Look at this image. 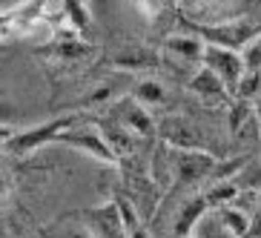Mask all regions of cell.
<instances>
[{"label":"cell","mask_w":261,"mask_h":238,"mask_svg":"<svg viewBox=\"0 0 261 238\" xmlns=\"http://www.w3.org/2000/svg\"><path fill=\"white\" fill-rule=\"evenodd\" d=\"M190 29L198 35L204 43H215V46H227V49H241L255 40L261 35L255 23H215V26H207V23H190Z\"/></svg>","instance_id":"7a4b0ae2"},{"label":"cell","mask_w":261,"mask_h":238,"mask_svg":"<svg viewBox=\"0 0 261 238\" xmlns=\"http://www.w3.org/2000/svg\"><path fill=\"white\" fill-rule=\"evenodd\" d=\"M190 92L198 95L201 100H207V103H218V100L230 98V89L224 86V81L218 75H215L213 69H207V66H201L195 75L190 77Z\"/></svg>","instance_id":"9c48e42d"},{"label":"cell","mask_w":261,"mask_h":238,"mask_svg":"<svg viewBox=\"0 0 261 238\" xmlns=\"http://www.w3.org/2000/svg\"><path fill=\"white\" fill-rule=\"evenodd\" d=\"M213 3H224V6H230V3H236V0H213Z\"/></svg>","instance_id":"ffe728a7"},{"label":"cell","mask_w":261,"mask_h":238,"mask_svg":"<svg viewBox=\"0 0 261 238\" xmlns=\"http://www.w3.org/2000/svg\"><path fill=\"white\" fill-rule=\"evenodd\" d=\"M204 66L213 69L215 75L224 81V86L230 89V95L236 98L238 92V84L247 72V63H244V55L238 49H227V46H215V43H207V52H204Z\"/></svg>","instance_id":"3957f363"},{"label":"cell","mask_w":261,"mask_h":238,"mask_svg":"<svg viewBox=\"0 0 261 238\" xmlns=\"http://www.w3.org/2000/svg\"><path fill=\"white\" fill-rule=\"evenodd\" d=\"M77 121H81V115H77V112H69V115L52 118V121H46V123H38V126H29V129H20V132H12L6 126V129H3V149H6L9 155H17V158L32 155V152H38L40 146L55 144V141L61 138L69 126H75Z\"/></svg>","instance_id":"6da1fadb"},{"label":"cell","mask_w":261,"mask_h":238,"mask_svg":"<svg viewBox=\"0 0 261 238\" xmlns=\"http://www.w3.org/2000/svg\"><path fill=\"white\" fill-rule=\"evenodd\" d=\"M63 12H66V20L77 32H86L92 26V17H89V9H86L84 0H63Z\"/></svg>","instance_id":"e0dca14e"},{"label":"cell","mask_w":261,"mask_h":238,"mask_svg":"<svg viewBox=\"0 0 261 238\" xmlns=\"http://www.w3.org/2000/svg\"><path fill=\"white\" fill-rule=\"evenodd\" d=\"M55 144H63V146H69V149H77V152L89 155V158H98V161H103V164H118L115 149L107 144L103 132L95 129V126H69Z\"/></svg>","instance_id":"277c9868"},{"label":"cell","mask_w":261,"mask_h":238,"mask_svg":"<svg viewBox=\"0 0 261 238\" xmlns=\"http://www.w3.org/2000/svg\"><path fill=\"white\" fill-rule=\"evenodd\" d=\"M100 132H103L107 144L115 149L118 158L129 152V146H132V132H129V129H123L118 121H112V118H109V123H100Z\"/></svg>","instance_id":"9a60e30c"},{"label":"cell","mask_w":261,"mask_h":238,"mask_svg":"<svg viewBox=\"0 0 261 238\" xmlns=\"http://www.w3.org/2000/svg\"><path fill=\"white\" fill-rule=\"evenodd\" d=\"M161 135L164 141H167L172 149H184V152H198L201 146V138L198 132L192 129L187 121H181V118H169L167 123L161 126Z\"/></svg>","instance_id":"30bf717a"},{"label":"cell","mask_w":261,"mask_h":238,"mask_svg":"<svg viewBox=\"0 0 261 238\" xmlns=\"http://www.w3.org/2000/svg\"><path fill=\"white\" fill-rule=\"evenodd\" d=\"M40 238H95V232L84 221H69V218H58L49 224L46 230H40Z\"/></svg>","instance_id":"4fadbf2b"},{"label":"cell","mask_w":261,"mask_h":238,"mask_svg":"<svg viewBox=\"0 0 261 238\" xmlns=\"http://www.w3.org/2000/svg\"><path fill=\"white\" fill-rule=\"evenodd\" d=\"M261 95V72H244V77H241V84H238V92L236 98L241 100V103H253L255 98Z\"/></svg>","instance_id":"ac0fdd59"},{"label":"cell","mask_w":261,"mask_h":238,"mask_svg":"<svg viewBox=\"0 0 261 238\" xmlns=\"http://www.w3.org/2000/svg\"><path fill=\"white\" fill-rule=\"evenodd\" d=\"M207 201H210V207H230V204H236V198L241 195V187H238L236 178H218L213 187H210L207 192Z\"/></svg>","instance_id":"7c38bea8"},{"label":"cell","mask_w":261,"mask_h":238,"mask_svg":"<svg viewBox=\"0 0 261 238\" xmlns=\"http://www.w3.org/2000/svg\"><path fill=\"white\" fill-rule=\"evenodd\" d=\"M112 121H118L132 135H152L155 132V121L149 115V109L144 103H138L135 98H123L118 103H112Z\"/></svg>","instance_id":"8992f818"},{"label":"cell","mask_w":261,"mask_h":238,"mask_svg":"<svg viewBox=\"0 0 261 238\" xmlns=\"http://www.w3.org/2000/svg\"><path fill=\"white\" fill-rule=\"evenodd\" d=\"M81 218L95 232V238H129L121 207H118L115 198H107V201H100V204H95V207H86L81 213Z\"/></svg>","instance_id":"5b68a950"},{"label":"cell","mask_w":261,"mask_h":238,"mask_svg":"<svg viewBox=\"0 0 261 238\" xmlns=\"http://www.w3.org/2000/svg\"><path fill=\"white\" fill-rule=\"evenodd\" d=\"M207 209H210L207 195H192V198H187L184 204H181V209H178V215H175L172 235H175V238H192V235H195L198 221L207 215Z\"/></svg>","instance_id":"ba28073f"},{"label":"cell","mask_w":261,"mask_h":238,"mask_svg":"<svg viewBox=\"0 0 261 238\" xmlns=\"http://www.w3.org/2000/svg\"><path fill=\"white\" fill-rule=\"evenodd\" d=\"M164 55L175 58L181 63H190V66H204V52H207V43L195 35V32H187V35H169L164 40Z\"/></svg>","instance_id":"52a82bcc"},{"label":"cell","mask_w":261,"mask_h":238,"mask_svg":"<svg viewBox=\"0 0 261 238\" xmlns=\"http://www.w3.org/2000/svg\"><path fill=\"white\" fill-rule=\"evenodd\" d=\"M84 3H86V0H84Z\"/></svg>","instance_id":"44dd1931"},{"label":"cell","mask_w":261,"mask_h":238,"mask_svg":"<svg viewBox=\"0 0 261 238\" xmlns=\"http://www.w3.org/2000/svg\"><path fill=\"white\" fill-rule=\"evenodd\" d=\"M218 218H221V227L230 238H247V232L253 230V218H250L244 209H238L236 204L221 207L218 209Z\"/></svg>","instance_id":"8fae6325"},{"label":"cell","mask_w":261,"mask_h":238,"mask_svg":"<svg viewBox=\"0 0 261 238\" xmlns=\"http://www.w3.org/2000/svg\"><path fill=\"white\" fill-rule=\"evenodd\" d=\"M155 58H158V55L146 52V49H141V46H132V49H123L121 55H115V63L121 69H149L152 63H158Z\"/></svg>","instance_id":"2e32d148"},{"label":"cell","mask_w":261,"mask_h":238,"mask_svg":"<svg viewBox=\"0 0 261 238\" xmlns=\"http://www.w3.org/2000/svg\"><path fill=\"white\" fill-rule=\"evenodd\" d=\"M253 118H255V126L261 129V95L253 100Z\"/></svg>","instance_id":"d6986e66"},{"label":"cell","mask_w":261,"mask_h":238,"mask_svg":"<svg viewBox=\"0 0 261 238\" xmlns=\"http://www.w3.org/2000/svg\"><path fill=\"white\" fill-rule=\"evenodd\" d=\"M132 98L138 100V103H144L146 109H149V107H161L164 100H167V89H164L161 81L144 77V81H138V86H135V95H132Z\"/></svg>","instance_id":"5bb4252c"}]
</instances>
